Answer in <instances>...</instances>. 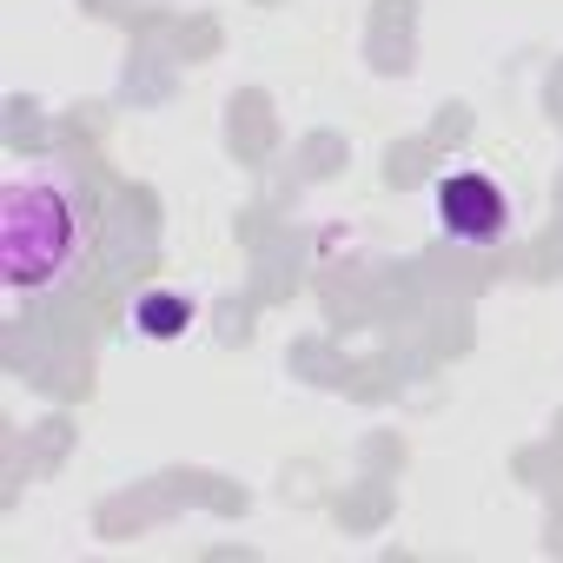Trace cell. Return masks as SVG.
<instances>
[{
    "label": "cell",
    "mask_w": 563,
    "mask_h": 563,
    "mask_svg": "<svg viewBox=\"0 0 563 563\" xmlns=\"http://www.w3.org/2000/svg\"><path fill=\"white\" fill-rule=\"evenodd\" d=\"M93 252V206L87 186L60 159H27L8 173V199H0V272L8 292L47 299L67 292Z\"/></svg>",
    "instance_id": "6da1fadb"
},
{
    "label": "cell",
    "mask_w": 563,
    "mask_h": 563,
    "mask_svg": "<svg viewBox=\"0 0 563 563\" xmlns=\"http://www.w3.org/2000/svg\"><path fill=\"white\" fill-rule=\"evenodd\" d=\"M192 319H199V306L179 292V286H146L140 299H133V332L140 339H186L192 332Z\"/></svg>",
    "instance_id": "3957f363"
},
{
    "label": "cell",
    "mask_w": 563,
    "mask_h": 563,
    "mask_svg": "<svg viewBox=\"0 0 563 563\" xmlns=\"http://www.w3.org/2000/svg\"><path fill=\"white\" fill-rule=\"evenodd\" d=\"M431 206H438L444 239H457V245H497L510 232V192L484 166H444L431 186Z\"/></svg>",
    "instance_id": "7a4b0ae2"
}]
</instances>
